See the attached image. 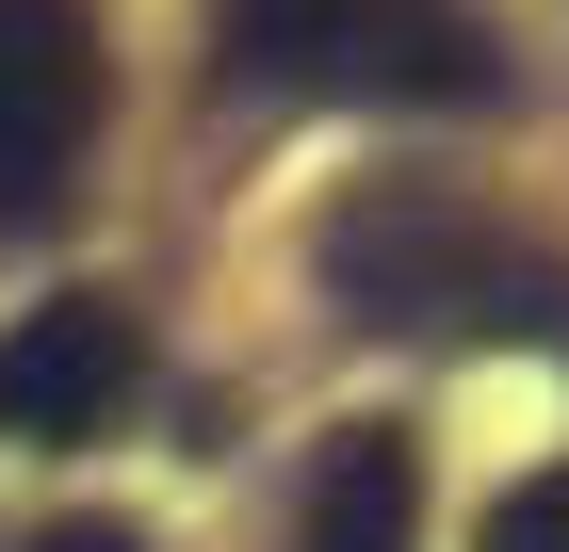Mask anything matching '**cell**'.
<instances>
[{
	"instance_id": "obj_4",
	"label": "cell",
	"mask_w": 569,
	"mask_h": 552,
	"mask_svg": "<svg viewBox=\"0 0 569 552\" xmlns=\"http://www.w3.org/2000/svg\"><path fill=\"white\" fill-rule=\"evenodd\" d=\"M326 66H342V82H375V98H488V82H505V66H488V33L456 17V0H358Z\"/></svg>"
},
{
	"instance_id": "obj_1",
	"label": "cell",
	"mask_w": 569,
	"mask_h": 552,
	"mask_svg": "<svg viewBox=\"0 0 569 552\" xmlns=\"http://www.w3.org/2000/svg\"><path fill=\"white\" fill-rule=\"evenodd\" d=\"M326 293L358 325H521V341H569V277L521 260L456 195H358V212H326Z\"/></svg>"
},
{
	"instance_id": "obj_2",
	"label": "cell",
	"mask_w": 569,
	"mask_h": 552,
	"mask_svg": "<svg viewBox=\"0 0 569 552\" xmlns=\"http://www.w3.org/2000/svg\"><path fill=\"white\" fill-rule=\"evenodd\" d=\"M131 390H147V325L114 293H49V309L0 325V439H33V455L98 439Z\"/></svg>"
},
{
	"instance_id": "obj_6",
	"label": "cell",
	"mask_w": 569,
	"mask_h": 552,
	"mask_svg": "<svg viewBox=\"0 0 569 552\" xmlns=\"http://www.w3.org/2000/svg\"><path fill=\"white\" fill-rule=\"evenodd\" d=\"M342 17H358V0H212V33H228V66H244V82H326Z\"/></svg>"
},
{
	"instance_id": "obj_3",
	"label": "cell",
	"mask_w": 569,
	"mask_h": 552,
	"mask_svg": "<svg viewBox=\"0 0 569 552\" xmlns=\"http://www.w3.org/2000/svg\"><path fill=\"white\" fill-rule=\"evenodd\" d=\"M98 130V17L82 0H0V212H49Z\"/></svg>"
},
{
	"instance_id": "obj_8",
	"label": "cell",
	"mask_w": 569,
	"mask_h": 552,
	"mask_svg": "<svg viewBox=\"0 0 569 552\" xmlns=\"http://www.w3.org/2000/svg\"><path fill=\"white\" fill-rule=\"evenodd\" d=\"M33 552H147V536H131V520H49Z\"/></svg>"
},
{
	"instance_id": "obj_7",
	"label": "cell",
	"mask_w": 569,
	"mask_h": 552,
	"mask_svg": "<svg viewBox=\"0 0 569 552\" xmlns=\"http://www.w3.org/2000/svg\"><path fill=\"white\" fill-rule=\"evenodd\" d=\"M488 552H569V471L505 488V504H488Z\"/></svg>"
},
{
	"instance_id": "obj_5",
	"label": "cell",
	"mask_w": 569,
	"mask_h": 552,
	"mask_svg": "<svg viewBox=\"0 0 569 552\" xmlns=\"http://www.w3.org/2000/svg\"><path fill=\"white\" fill-rule=\"evenodd\" d=\"M293 552H423V455H407V423H358L342 455L309 471Z\"/></svg>"
}]
</instances>
